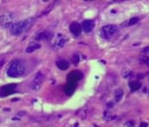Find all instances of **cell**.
<instances>
[{
	"instance_id": "obj_15",
	"label": "cell",
	"mask_w": 149,
	"mask_h": 127,
	"mask_svg": "<svg viewBox=\"0 0 149 127\" xmlns=\"http://www.w3.org/2000/svg\"><path fill=\"white\" fill-rule=\"evenodd\" d=\"M123 95H124V91L121 88L118 89L115 92V100H116V102H119L122 99Z\"/></svg>"
},
{
	"instance_id": "obj_18",
	"label": "cell",
	"mask_w": 149,
	"mask_h": 127,
	"mask_svg": "<svg viewBox=\"0 0 149 127\" xmlns=\"http://www.w3.org/2000/svg\"><path fill=\"white\" fill-rule=\"evenodd\" d=\"M134 125V122H131V121H129V122H127L126 123H125V126L126 127H132Z\"/></svg>"
},
{
	"instance_id": "obj_12",
	"label": "cell",
	"mask_w": 149,
	"mask_h": 127,
	"mask_svg": "<svg viewBox=\"0 0 149 127\" xmlns=\"http://www.w3.org/2000/svg\"><path fill=\"white\" fill-rule=\"evenodd\" d=\"M40 48V44L37 42H32L29 43V45L26 48V52L27 53H32L33 51H35L36 49Z\"/></svg>"
},
{
	"instance_id": "obj_17",
	"label": "cell",
	"mask_w": 149,
	"mask_h": 127,
	"mask_svg": "<svg viewBox=\"0 0 149 127\" xmlns=\"http://www.w3.org/2000/svg\"><path fill=\"white\" fill-rule=\"evenodd\" d=\"M79 62V56H73V63H74V65H77V63Z\"/></svg>"
},
{
	"instance_id": "obj_6",
	"label": "cell",
	"mask_w": 149,
	"mask_h": 127,
	"mask_svg": "<svg viewBox=\"0 0 149 127\" xmlns=\"http://www.w3.org/2000/svg\"><path fill=\"white\" fill-rule=\"evenodd\" d=\"M66 42H67L66 37L63 35H61V34H58L55 36L54 41L53 42V47L55 49H62L65 46Z\"/></svg>"
},
{
	"instance_id": "obj_9",
	"label": "cell",
	"mask_w": 149,
	"mask_h": 127,
	"mask_svg": "<svg viewBox=\"0 0 149 127\" xmlns=\"http://www.w3.org/2000/svg\"><path fill=\"white\" fill-rule=\"evenodd\" d=\"M81 26H82V29L85 33H91L94 28V21L91 20H86L83 22Z\"/></svg>"
},
{
	"instance_id": "obj_19",
	"label": "cell",
	"mask_w": 149,
	"mask_h": 127,
	"mask_svg": "<svg viewBox=\"0 0 149 127\" xmlns=\"http://www.w3.org/2000/svg\"><path fill=\"white\" fill-rule=\"evenodd\" d=\"M142 59H143V62L146 64V65L147 66H149V58H147V57H143Z\"/></svg>"
},
{
	"instance_id": "obj_21",
	"label": "cell",
	"mask_w": 149,
	"mask_h": 127,
	"mask_svg": "<svg viewBox=\"0 0 149 127\" xmlns=\"http://www.w3.org/2000/svg\"><path fill=\"white\" fill-rule=\"evenodd\" d=\"M143 52H145V53H149V47L143 49Z\"/></svg>"
},
{
	"instance_id": "obj_3",
	"label": "cell",
	"mask_w": 149,
	"mask_h": 127,
	"mask_svg": "<svg viewBox=\"0 0 149 127\" xmlns=\"http://www.w3.org/2000/svg\"><path fill=\"white\" fill-rule=\"evenodd\" d=\"M117 29L118 28L115 25H111V24L106 25L101 28L100 35L104 39H110L111 37H112L115 35V33L117 32Z\"/></svg>"
},
{
	"instance_id": "obj_10",
	"label": "cell",
	"mask_w": 149,
	"mask_h": 127,
	"mask_svg": "<svg viewBox=\"0 0 149 127\" xmlns=\"http://www.w3.org/2000/svg\"><path fill=\"white\" fill-rule=\"evenodd\" d=\"M49 38H51V33L48 32V31H43V32L39 33L36 35L35 40H37V41H46V40H48Z\"/></svg>"
},
{
	"instance_id": "obj_16",
	"label": "cell",
	"mask_w": 149,
	"mask_h": 127,
	"mask_svg": "<svg viewBox=\"0 0 149 127\" xmlns=\"http://www.w3.org/2000/svg\"><path fill=\"white\" fill-rule=\"evenodd\" d=\"M139 20V19L138 17H133V18L130 19V20H129V22H128V25H129V26H132V25L138 23Z\"/></svg>"
},
{
	"instance_id": "obj_20",
	"label": "cell",
	"mask_w": 149,
	"mask_h": 127,
	"mask_svg": "<svg viewBox=\"0 0 149 127\" xmlns=\"http://www.w3.org/2000/svg\"><path fill=\"white\" fill-rule=\"evenodd\" d=\"M147 126H148V124L146 123H141L139 127H147Z\"/></svg>"
},
{
	"instance_id": "obj_4",
	"label": "cell",
	"mask_w": 149,
	"mask_h": 127,
	"mask_svg": "<svg viewBox=\"0 0 149 127\" xmlns=\"http://www.w3.org/2000/svg\"><path fill=\"white\" fill-rule=\"evenodd\" d=\"M14 16L12 13H4L0 15V25L4 28L12 27L13 24Z\"/></svg>"
},
{
	"instance_id": "obj_14",
	"label": "cell",
	"mask_w": 149,
	"mask_h": 127,
	"mask_svg": "<svg viewBox=\"0 0 149 127\" xmlns=\"http://www.w3.org/2000/svg\"><path fill=\"white\" fill-rule=\"evenodd\" d=\"M69 79L71 80H80L82 77H83V74L80 73V72H78V71H76V72H74V73H72L70 75H69Z\"/></svg>"
},
{
	"instance_id": "obj_8",
	"label": "cell",
	"mask_w": 149,
	"mask_h": 127,
	"mask_svg": "<svg viewBox=\"0 0 149 127\" xmlns=\"http://www.w3.org/2000/svg\"><path fill=\"white\" fill-rule=\"evenodd\" d=\"M69 30L74 36H79L83 29H82L81 24H79L78 22H73L69 26Z\"/></svg>"
},
{
	"instance_id": "obj_11",
	"label": "cell",
	"mask_w": 149,
	"mask_h": 127,
	"mask_svg": "<svg viewBox=\"0 0 149 127\" xmlns=\"http://www.w3.org/2000/svg\"><path fill=\"white\" fill-rule=\"evenodd\" d=\"M56 66H57V67L60 70L65 71V70L68 69V67H69V63L68 61L64 60V59H61V60H59V61L56 62Z\"/></svg>"
},
{
	"instance_id": "obj_2",
	"label": "cell",
	"mask_w": 149,
	"mask_h": 127,
	"mask_svg": "<svg viewBox=\"0 0 149 127\" xmlns=\"http://www.w3.org/2000/svg\"><path fill=\"white\" fill-rule=\"evenodd\" d=\"M26 66L24 62L19 59H15L11 62L7 69V75L11 78H19L25 74Z\"/></svg>"
},
{
	"instance_id": "obj_7",
	"label": "cell",
	"mask_w": 149,
	"mask_h": 127,
	"mask_svg": "<svg viewBox=\"0 0 149 127\" xmlns=\"http://www.w3.org/2000/svg\"><path fill=\"white\" fill-rule=\"evenodd\" d=\"M17 87V85L16 84H7V85H5L1 87L0 89V95L1 96H6L10 94H12L15 88Z\"/></svg>"
},
{
	"instance_id": "obj_5",
	"label": "cell",
	"mask_w": 149,
	"mask_h": 127,
	"mask_svg": "<svg viewBox=\"0 0 149 127\" xmlns=\"http://www.w3.org/2000/svg\"><path fill=\"white\" fill-rule=\"evenodd\" d=\"M43 80H44V75L40 72L37 73L36 75L34 76L33 80V82H32V85H31L32 88L33 90H35V91L39 90L41 87V86H42Z\"/></svg>"
},
{
	"instance_id": "obj_13",
	"label": "cell",
	"mask_w": 149,
	"mask_h": 127,
	"mask_svg": "<svg viewBox=\"0 0 149 127\" xmlns=\"http://www.w3.org/2000/svg\"><path fill=\"white\" fill-rule=\"evenodd\" d=\"M129 87L132 91H137L141 87V83L138 80H133L129 83Z\"/></svg>"
},
{
	"instance_id": "obj_1",
	"label": "cell",
	"mask_w": 149,
	"mask_h": 127,
	"mask_svg": "<svg viewBox=\"0 0 149 127\" xmlns=\"http://www.w3.org/2000/svg\"><path fill=\"white\" fill-rule=\"evenodd\" d=\"M34 22H35L34 18H28L24 20L13 23L10 28L11 34L14 36H19L24 34L25 32H26L34 24Z\"/></svg>"
}]
</instances>
